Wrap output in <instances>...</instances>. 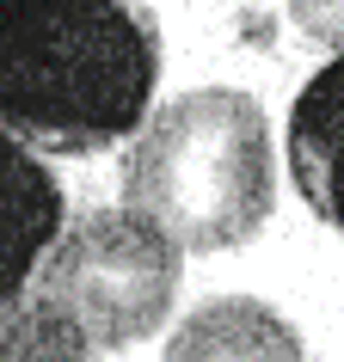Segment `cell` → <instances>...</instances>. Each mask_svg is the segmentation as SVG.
Segmentation results:
<instances>
[{
    "label": "cell",
    "instance_id": "obj_8",
    "mask_svg": "<svg viewBox=\"0 0 344 362\" xmlns=\"http://www.w3.org/2000/svg\"><path fill=\"white\" fill-rule=\"evenodd\" d=\"M289 19L302 25V37L344 49V0H289Z\"/></svg>",
    "mask_w": 344,
    "mask_h": 362
},
{
    "label": "cell",
    "instance_id": "obj_3",
    "mask_svg": "<svg viewBox=\"0 0 344 362\" xmlns=\"http://www.w3.org/2000/svg\"><path fill=\"white\" fill-rule=\"evenodd\" d=\"M178 283H185V246L130 203L74 215L38 264V295L56 301L98 350L154 338L172 313Z\"/></svg>",
    "mask_w": 344,
    "mask_h": 362
},
{
    "label": "cell",
    "instance_id": "obj_4",
    "mask_svg": "<svg viewBox=\"0 0 344 362\" xmlns=\"http://www.w3.org/2000/svg\"><path fill=\"white\" fill-rule=\"evenodd\" d=\"M62 228H68V197L56 172L19 135L0 129V301L25 295V283L38 276Z\"/></svg>",
    "mask_w": 344,
    "mask_h": 362
},
{
    "label": "cell",
    "instance_id": "obj_5",
    "mask_svg": "<svg viewBox=\"0 0 344 362\" xmlns=\"http://www.w3.org/2000/svg\"><path fill=\"white\" fill-rule=\"evenodd\" d=\"M289 178L326 228L344 233V49L307 74L289 111Z\"/></svg>",
    "mask_w": 344,
    "mask_h": 362
},
{
    "label": "cell",
    "instance_id": "obj_7",
    "mask_svg": "<svg viewBox=\"0 0 344 362\" xmlns=\"http://www.w3.org/2000/svg\"><path fill=\"white\" fill-rule=\"evenodd\" d=\"M93 350L98 344L38 288L0 301V362H98Z\"/></svg>",
    "mask_w": 344,
    "mask_h": 362
},
{
    "label": "cell",
    "instance_id": "obj_1",
    "mask_svg": "<svg viewBox=\"0 0 344 362\" xmlns=\"http://www.w3.org/2000/svg\"><path fill=\"white\" fill-rule=\"evenodd\" d=\"M160 80V25L135 0H0V129L25 148L130 141Z\"/></svg>",
    "mask_w": 344,
    "mask_h": 362
},
{
    "label": "cell",
    "instance_id": "obj_2",
    "mask_svg": "<svg viewBox=\"0 0 344 362\" xmlns=\"http://www.w3.org/2000/svg\"><path fill=\"white\" fill-rule=\"evenodd\" d=\"M265 105L234 86H197L166 98L123 153V203L166 228L185 252H234L270 221Z\"/></svg>",
    "mask_w": 344,
    "mask_h": 362
},
{
    "label": "cell",
    "instance_id": "obj_6",
    "mask_svg": "<svg viewBox=\"0 0 344 362\" xmlns=\"http://www.w3.org/2000/svg\"><path fill=\"white\" fill-rule=\"evenodd\" d=\"M160 362H307L295 325L258 295H215L172 325Z\"/></svg>",
    "mask_w": 344,
    "mask_h": 362
}]
</instances>
